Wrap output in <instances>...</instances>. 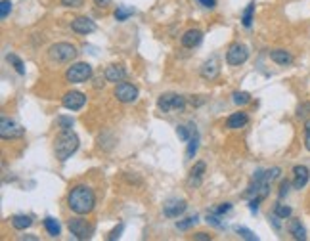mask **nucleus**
Masks as SVG:
<instances>
[{"instance_id":"1","label":"nucleus","mask_w":310,"mask_h":241,"mask_svg":"<svg viewBox=\"0 0 310 241\" xmlns=\"http://www.w3.org/2000/svg\"><path fill=\"white\" fill-rule=\"evenodd\" d=\"M67 207L71 209V213L81 216L90 215L96 207V193L94 189L86 184H75L69 189L67 193Z\"/></svg>"},{"instance_id":"2","label":"nucleus","mask_w":310,"mask_h":241,"mask_svg":"<svg viewBox=\"0 0 310 241\" xmlns=\"http://www.w3.org/2000/svg\"><path fill=\"white\" fill-rule=\"evenodd\" d=\"M79 149V136L73 130H60V134L54 140V153L58 161H67L71 155Z\"/></svg>"},{"instance_id":"3","label":"nucleus","mask_w":310,"mask_h":241,"mask_svg":"<svg viewBox=\"0 0 310 241\" xmlns=\"http://www.w3.org/2000/svg\"><path fill=\"white\" fill-rule=\"evenodd\" d=\"M77 48L69 43H56L48 48V58L54 63H69L77 58Z\"/></svg>"},{"instance_id":"4","label":"nucleus","mask_w":310,"mask_h":241,"mask_svg":"<svg viewBox=\"0 0 310 241\" xmlns=\"http://www.w3.org/2000/svg\"><path fill=\"white\" fill-rule=\"evenodd\" d=\"M92 75H94V69H92L90 63H86V61H77V63H73L65 71V78H67V83H71V85L86 83V81L92 78Z\"/></svg>"},{"instance_id":"5","label":"nucleus","mask_w":310,"mask_h":241,"mask_svg":"<svg viewBox=\"0 0 310 241\" xmlns=\"http://www.w3.org/2000/svg\"><path fill=\"white\" fill-rule=\"evenodd\" d=\"M157 107H159V111H163V113L182 111V109L186 107V98L180 94L167 92V94L159 96V100H157Z\"/></svg>"},{"instance_id":"6","label":"nucleus","mask_w":310,"mask_h":241,"mask_svg":"<svg viewBox=\"0 0 310 241\" xmlns=\"http://www.w3.org/2000/svg\"><path fill=\"white\" fill-rule=\"evenodd\" d=\"M69 226V232L73 233L77 239H88V237H92V233H94V226L88 222L86 218H83L81 215H77L75 218H71L67 222Z\"/></svg>"},{"instance_id":"7","label":"nucleus","mask_w":310,"mask_h":241,"mask_svg":"<svg viewBox=\"0 0 310 241\" xmlns=\"http://www.w3.org/2000/svg\"><path fill=\"white\" fill-rule=\"evenodd\" d=\"M249 60V48L245 44L234 43L228 52H226V63L232 65V67H238V65H243L245 61Z\"/></svg>"},{"instance_id":"8","label":"nucleus","mask_w":310,"mask_h":241,"mask_svg":"<svg viewBox=\"0 0 310 241\" xmlns=\"http://www.w3.org/2000/svg\"><path fill=\"white\" fill-rule=\"evenodd\" d=\"M23 134H25V129L17 120L10 119V117H2V120H0V136H2V140H17Z\"/></svg>"},{"instance_id":"9","label":"nucleus","mask_w":310,"mask_h":241,"mask_svg":"<svg viewBox=\"0 0 310 241\" xmlns=\"http://www.w3.org/2000/svg\"><path fill=\"white\" fill-rule=\"evenodd\" d=\"M115 98L119 100L121 103H132L138 100V88L132 83H127V81H121L115 85Z\"/></svg>"},{"instance_id":"10","label":"nucleus","mask_w":310,"mask_h":241,"mask_svg":"<svg viewBox=\"0 0 310 241\" xmlns=\"http://www.w3.org/2000/svg\"><path fill=\"white\" fill-rule=\"evenodd\" d=\"M86 103V96L83 92H79V90H71L67 94H63L61 98V105L69 109V111H79V109H83Z\"/></svg>"},{"instance_id":"11","label":"nucleus","mask_w":310,"mask_h":241,"mask_svg":"<svg viewBox=\"0 0 310 241\" xmlns=\"http://www.w3.org/2000/svg\"><path fill=\"white\" fill-rule=\"evenodd\" d=\"M71 31L77 34H90L96 31V23L86 16H79L71 21Z\"/></svg>"},{"instance_id":"12","label":"nucleus","mask_w":310,"mask_h":241,"mask_svg":"<svg viewBox=\"0 0 310 241\" xmlns=\"http://www.w3.org/2000/svg\"><path fill=\"white\" fill-rule=\"evenodd\" d=\"M186 209H188V203H186L184 199H171V201L165 203L163 213H165V216H169V218H178Z\"/></svg>"},{"instance_id":"13","label":"nucleus","mask_w":310,"mask_h":241,"mask_svg":"<svg viewBox=\"0 0 310 241\" xmlns=\"http://www.w3.org/2000/svg\"><path fill=\"white\" fill-rule=\"evenodd\" d=\"M310 178V171L304 167V165H297L293 167V188L295 189H302L306 186V182Z\"/></svg>"},{"instance_id":"14","label":"nucleus","mask_w":310,"mask_h":241,"mask_svg":"<svg viewBox=\"0 0 310 241\" xmlns=\"http://www.w3.org/2000/svg\"><path fill=\"white\" fill-rule=\"evenodd\" d=\"M201 41H203V31H199V29H188L180 38L184 48H196L201 44Z\"/></svg>"},{"instance_id":"15","label":"nucleus","mask_w":310,"mask_h":241,"mask_svg":"<svg viewBox=\"0 0 310 241\" xmlns=\"http://www.w3.org/2000/svg\"><path fill=\"white\" fill-rule=\"evenodd\" d=\"M103 77H105V81H107V83L117 85V83H121V81H125V78H127V69L123 67V65H109V67L105 69Z\"/></svg>"},{"instance_id":"16","label":"nucleus","mask_w":310,"mask_h":241,"mask_svg":"<svg viewBox=\"0 0 310 241\" xmlns=\"http://www.w3.org/2000/svg\"><path fill=\"white\" fill-rule=\"evenodd\" d=\"M249 123V115L245 111H238V113H232L228 119H226V129L230 130H238V129H243L245 125Z\"/></svg>"},{"instance_id":"17","label":"nucleus","mask_w":310,"mask_h":241,"mask_svg":"<svg viewBox=\"0 0 310 241\" xmlns=\"http://www.w3.org/2000/svg\"><path fill=\"white\" fill-rule=\"evenodd\" d=\"M218 73H220V63H218L216 58H211V60L201 65V77L203 78L213 81V78L218 77Z\"/></svg>"},{"instance_id":"18","label":"nucleus","mask_w":310,"mask_h":241,"mask_svg":"<svg viewBox=\"0 0 310 241\" xmlns=\"http://www.w3.org/2000/svg\"><path fill=\"white\" fill-rule=\"evenodd\" d=\"M287 230H289V233H291L297 241L306 239V230H304V226L301 224V220H299V218H291V220H289V224H287Z\"/></svg>"},{"instance_id":"19","label":"nucleus","mask_w":310,"mask_h":241,"mask_svg":"<svg viewBox=\"0 0 310 241\" xmlns=\"http://www.w3.org/2000/svg\"><path fill=\"white\" fill-rule=\"evenodd\" d=\"M203 172H205V163L198 161L193 165V169L189 171V186H201V178H203Z\"/></svg>"},{"instance_id":"20","label":"nucleus","mask_w":310,"mask_h":241,"mask_svg":"<svg viewBox=\"0 0 310 241\" xmlns=\"http://www.w3.org/2000/svg\"><path fill=\"white\" fill-rule=\"evenodd\" d=\"M10 224H12L16 230L23 232L25 228H29V226L33 224V218H31L29 215H14L12 218H10Z\"/></svg>"},{"instance_id":"21","label":"nucleus","mask_w":310,"mask_h":241,"mask_svg":"<svg viewBox=\"0 0 310 241\" xmlns=\"http://www.w3.org/2000/svg\"><path fill=\"white\" fill-rule=\"evenodd\" d=\"M270 60L278 65H289L293 61V56L287 50H272L270 52Z\"/></svg>"},{"instance_id":"22","label":"nucleus","mask_w":310,"mask_h":241,"mask_svg":"<svg viewBox=\"0 0 310 241\" xmlns=\"http://www.w3.org/2000/svg\"><path fill=\"white\" fill-rule=\"evenodd\" d=\"M44 228H46V232L50 233V237H60L61 226H60V222H58L56 218L46 216V218H44Z\"/></svg>"},{"instance_id":"23","label":"nucleus","mask_w":310,"mask_h":241,"mask_svg":"<svg viewBox=\"0 0 310 241\" xmlns=\"http://www.w3.org/2000/svg\"><path fill=\"white\" fill-rule=\"evenodd\" d=\"M198 146H199V134L196 127H193V132H191V138L188 140V149H186V157L188 159H193V155L198 151Z\"/></svg>"},{"instance_id":"24","label":"nucleus","mask_w":310,"mask_h":241,"mask_svg":"<svg viewBox=\"0 0 310 241\" xmlns=\"http://www.w3.org/2000/svg\"><path fill=\"white\" fill-rule=\"evenodd\" d=\"M253 14H255V0L247 4V8L243 10V14H241V23L245 29H249L253 25Z\"/></svg>"},{"instance_id":"25","label":"nucleus","mask_w":310,"mask_h":241,"mask_svg":"<svg viewBox=\"0 0 310 241\" xmlns=\"http://www.w3.org/2000/svg\"><path fill=\"white\" fill-rule=\"evenodd\" d=\"M132 14H134V8H129V6H117V10H115V19H117V21H127Z\"/></svg>"},{"instance_id":"26","label":"nucleus","mask_w":310,"mask_h":241,"mask_svg":"<svg viewBox=\"0 0 310 241\" xmlns=\"http://www.w3.org/2000/svg\"><path fill=\"white\" fill-rule=\"evenodd\" d=\"M291 207H287V205H284V203H276V207H274V215L276 216H280L282 220H285V218H289L291 216Z\"/></svg>"},{"instance_id":"27","label":"nucleus","mask_w":310,"mask_h":241,"mask_svg":"<svg viewBox=\"0 0 310 241\" xmlns=\"http://www.w3.org/2000/svg\"><path fill=\"white\" fill-rule=\"evenodd\" d=\"M232 100L236 105H247V103H251V94L249 92H234L232 94Z\"/></svg>"},{"instance_id":"28","label":"nucleus","mask_w":310,"mask_h":241,"mask_svg":"<svg viewBox=\"0 0 310 241\" xmlns=\"http://www.w3.org/2000/svg\"><path fill=\"white\" fill-rule=\"evenodd\" d=\"M234 230H236V233H238L240 237H243V239H247V241H257L258 239L257 235L251 232L249 228H245V226H236Z\"/></svg>"},{"instance_id":"29","label":"nucleus","mask_w":310,"mask_h":241,"mask_svg":"<svg viewBox=\"0 0 310 241\" xmlns=\"http://www.w3.org/2000/svg\"><path fill=\"white\" fill-rule=\"evenodd\" d=\"M8 61L12 63V67L16 69L19 75H25V65H23V61L19 60L16 54H10V56H8Z\"/></svg>"},{"instance_id":"30","label":"nucleus","mask_w":310,"mask_h":241,"mask_svg":"<svg viewBox=\"0 0 310 241\" xmlns=\"http://www.w3.org/2000/svg\"><path fill=\"white\" fill-rule=\"evenodd\" d=\"M56 123H58V129L60 130H71L73 129V125H75V120L71 119V117H65V115H60V117L56 119Z\"/></svg>"},{"instance_id":"31","label":"nucleus","mask_w":310,"mask_h":241,"mask_svg":"<svg viewBox=\"0 0 310 241\" xmlns=\"http://www.w3.org/2000/svg\"><path fill=\"white\" fill-rule=\"evenodd\" d=\"M196 222H198V216H196V215L188 216V218H184V220H178V222H176V228H178V230H182V232H186V230H189V228H191Z\"/></svg>"},{"instance_id":"32","label":"nucleus","mask_w":310,"mask_h":241,"mask_svg":"<svg viewBox=\"0 0 310 241\" xmlns=\"http://www.w3.org/2000/svg\"><path fill=\"white\" fill-rule=\"evenodd\" d=\"M193 127L196 125H189V130L186 129V127H176V134H178V138H180L182 142H188L189 138H191V132H193Z\"/></svg>"},{"instance_id":"33","label":"nucleus","mask_w":310,"mask_h":241,"mask_svg":"<svg viewBox=\"0 0 310 241\" xmlns=\"http://www.w3.org/2000/svg\"><path fill=\"white\" fill-rule=\"evenodd\" d=\"M297 117H299V119H306V117H310V102H304L297 107Z\"/></svg>"},{"instance_id":"34","label":"nucleus","mask_w":310,"mask_h":241,"mask_svg":"<svg viewBox=\"0 0 310 241\" xmlns=\"http://www.w3.org/2000/svg\"><path fill=\"white\" fill-rule=\"evenodd\" d=\"M10 12H12V2L10 0H2L0 2V17L6 19L10 16Z\"/></svg>"},{"instance_id":"35","label":"nucleus","mask_w":310,"mask_h":241,"mask_svg":"<svg viewBox=\"0 0 310 241\" xmlns=\"http://www.w3.org/2000/svg\"><path fill=\"white\" fill-rule=\"evenodd\" d=\"M123 230H125V224H119V226H115L111 232H109V235H107V239H109V241L119 239L121 233H123Z\"/></svg>"},{"instance_id":"36","label":"nucleus","mask_w":310,"mask_h":241,"mask_svg":"<svg viewBox=\"0 0 310 241\" xmlns=\"http://www.w3.org/2000/svg\"><path fill=\"white\" fill-rule=\"evenodd\" d=\"M230 211H232V203H222V205H218L216 209H213V213L218 216L226 215V213H230Z\"/></svg>"},{"instance_id":"37","label":"nucleus","mask_w":310,"mask_h":241,"mask_svg":"<svg viewBox=\"0 0 310 241\" xmlns=\"http://www.w3.org/2000/svg\"><path fill=\"white\" fill-rule=\"evenodd\" d=\"M289 188H291V182L289 180H284L282 184H280V191H278V195H280V199H284L287 193H289Z\"/></svg>"},{"instance_id":"38","label":"nucleus","mask_w":310,"mask_h":241,"mask_svg":"<svg viewBox=\"0 0 310 241\" xmlns=\"http://www.w3.org/2000/svg\"><path fill=\"white\" fill-rule=\"evenodd\" d=\"M85 0H61V6L65 8H81Z\"/></svg>"},{"instance_id":"39","label":"nucleus","mask_w":310,"mask_h":241,"mask_svg":"<svg viewBox=\"0 0 310 241\" xmlns=\"http://www.w3.org/2000/svg\"><path fill=\"white\" fill-rule=\"evenodd\" d=\"M304 147L310 151V120L304 123Z\"/></svg>"},{"instance_id":"40","label":"nucleus","mask_w":310,"mask_h":241,"mask_svg":"<svg viewBox=\"0 0 310 241\" xmlns=\"http://www.w3.org/2000/svg\"><path fill=\"white\" fill-rule=\"evenodd\" d=\"M207 102V98L205 96H193L191 100H189V103L193 105V107H199V105H203V103Z\"/></svg>"},{"instance_id":"41","label":"nucleus","mask_w":310,"mask_h":241,"mask_svg":"<svg viewBox=\"0 0 310 241\" xmlns=\"http://www.w3.org/2000/svg\"><path fill=\"white\" fill-rule=\"evenodd\" d=\"M262 199H258V197H253L249 201V211L253 213V215H257V211H258V203H260Z\"/></svg>"},{"instance_id":"42","label":"nucleus","mask_w":310,"mask_h":241,"mask_svg":"<svg viewBox=\"0 0 310 241\" xmlns=\"http://www.w3.org/2000/svg\"><path fill=\"white\" fill-rule=\"evenodd\" d=\"M199 4L203 6V8H207V10H213L216 6V0H198Z\"/></svg>"},{"instance_id":"43","label":"nucleus","mask_w":310,"mask_h":241,"mask_svg":"<svg viewBox=\"0 0 310 241\" xmlns=\"http://www.w3.org/2000/svg\"><path fill=\"white\" fill-rule=\"evenodd\" d=\"M193 239L196 241H211V235L205 232H198V233H193Z\"/></svg>"},{"instance_id":"44","label":"nucleus","mask_w":310,"mask_h":241,"mask_svg":"<svg viewBox=\"0 0 310 241\" xmlns=\"http://www.w3.org/2000/svg\"><path fill=\"white\" fill-rule=\"evenodd\" d=\"M98 8H107L109 4H111V0H92Z\"/></svg>"},{"instance_id":"45","label":"nucleus","mask_w":310,"mask_h":241,"mask_svg":"<svg viewBox=\"0 0 310 241\" xmlns=\"http://www.w3.org/2000/svg\"><path fill=\"white\" fill-rule=\"evenodd\" d=\"M19 239H31V241H36L38 237L33 235V233H27V235H19Z\"/></svg>"}]
</instances>
